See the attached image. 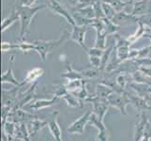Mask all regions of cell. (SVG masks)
Masks as SVG:
<instances>
[{
	"mask_svg": "<svg viewBox=\"0 0 151 141\" xmlns=\"http://www.w3.org/2000/svg\"><path fill=\"white\" fill-rule=\"evenodd\" d=\"M109 140V133L107 129L101 130L96 137V141H108Z\"/></svg>",
	"mask_w": 151,
	"mask_h": 141,
	"instance_id": "obj_43",
	"label": "cell"
},
{
	"mask_svg": "<svg viewBox=\"0 0 151 141\" xmlns=\"http://www.w3.org/2000/svg\"><path fill=\"white\" fill-rule=\"evenodd\" d=\"M65 65H66V69L67 72L62 74L61 76L66 78L68 80H75V79H84L81 74L80 71H75L73 68L71 67V65L70 64V62L66 60L65 61Z\"/></svg>",
	"mask_w": 151,
	"mask_h": 141,
	"instance_id": "obj_22",
	"label": "cell"
},
{
	"mask_svg": "<svg viewBox=\"0 0 151 141\" xmlns=\"http://www.w3.org/2000/svg\"><path fill=\"white\" fill-rule=\"evenodd\" d=\"M43 74H44V69H42V68H39V67L33 68L32 70H30L27 74V76L24 77V80L22 82L23 85L29 84V83L30 84H33V83L37 81L38 78L42 76Z\"/></svg>",
	"mask_w": 151,
	"mask_h": 141,
	"instance_id": "obj_18",
	"label": "cell"
},
{
	"mask_svg": "<svg viewBox=\"0 0 151 141\" xmlns=\"http://www.w3.org/2000/svg\"><path fill=\"white\" fill-rule=\"evenodd\" d=\"M63 99L68 103V106L70 107H82L83 106V102H81L79 99L76 98L73 94L70 92H68L66 95L63 97Z\"/></svg>",
	"mask_w": 151,
	"mask_h": 141,
	"instance_id": "obj_32",
	"label": "cell"
},
{
	"mask_svg": "<svg viewBox=\"0 0 151 141\" xmlns=\"http://www.w3.org/2000/svg\"><path fill=\"white\" fill-rule=\"evenodd\" d=\"M45 5H38L35 7H24L17 4L15 7V10L18 12L20 16V23H21V39L24 40L25 34L27 33L30 24L32 23L34 16L39 10L44 9Z\"/></svg>",
	"mask_w": 151,
	"mask_h": 141,
	"instance_id": "obj_2",
	"label": "cell"
},
{
	"mask_svg": "<svg viewBox=\"0 0 151 141\" xmlns=\"http://www.w3.org/2000/svg\"><path fill=\"white\" fill-rule=\"evenodd\" d=\"M54 141H57V140H54ZM61 141H63V140H61Z\"/></svg>",
	"mask_w": 151,
	"mask_h": 141,
	"instance_id": "obj_49",
	"label": "cell"
},
{
	"mask_svg": "<svg viewBox=\"0 0 151 141\" xmlns=\"http://www.w3.org/2000/svg\"><path fill=\"white\" fill-rule=\"evenodd\" d=\"M88 125H91L93 127H96L99 131H101V130H104V129H107L105 124H104L103 121L99 118L96 114H94L92 112L91 116L89 118V121H88Z\"/></svg>",
	"mask_w": 151,
	"mask_h": 141,
	"instance_id": "obj_34",
	"label": "cell"
},
{
	"mask_svg": "<svg viewBox=\"0 0 151 141\" xmlns=\"http://www.w3.org/2000/svg\"><path fill=\"white\" fill-rule=\"evenodd\" d=\"M101 4H102L101 1H99V2H97L93 5V9H94V12H95L96 19H102V18L105 17V14H104V12H103Z\"/></svg>",
	"mask_w": 151,
	"mask_h": 141,
	"instance_id": "obj_39",
	"label": "cell"
},
{
	"mask_svg": "<svg viewBox=\"0 0 151 141\" xmlns=\"http://www.w3.org/2000/svg\"><path fill=\"white\" fill-rule=\"evenodd\" d=\"M85 103H90L93 107V113L96 114L101 121H103L104 116H105V114L108 111V108L110 106L107 99H102L94 95L88 97Z\"/></svg>",
	"mask_w": 151,
	"mask_h": 141,
	"instance_id": "obj_5",
	"label": "cell"
},
{
	"mask_svg": "<svg viewBox=\"0 0 151 141\" xmlns=\"http://www.w3.org/2000/svg\"><path fill=\"white\" fill-rule=\"evenodd\" d=\"M20 20V16L18 12H16V10H13V12L10 13L9 16H7L6 18H4V20L2 21L1 23V31L2 32H5L10 25H12V24H14L16 21Z\"/></svg>",
	"mask_w": 151,
	"mask_h": 141,
	"instance_id": "obj_27",
	"label": "cell"
},
{
	"mask_svg": "<svg viewBox=\"0 0 151 141\" xmlns=\"http://www.w3.org/2000/svg\"><path fill=\"white\" fill-rule=\"evenodd\" d=\"M14 49H17V43H6V41H3L2 44H1L2 52H9V51H12Z\"/></svg>",
	"mask_w": 151,
	"mask_h": 141,
	"instance_id": "obj_44",
	"label": "cell"
},
{
	"mask_svg": "<svg viewBox=\"0 0 151 141\" xmlns=\"http://www.w3.org/2000/svg\"><path fill=\"white\" fill-rule=\"evenodd\" d=\"M116 38V54L119 61L123 62L129 60V52H131L132 43L128 40L127 38H122L119 35H114Z\"/></svg>",
	"mask_w": 151,
	"mask_h": 141,
	"instance_id": "obj_4",
	"label": "cell"
},
{
	"mask_svg": "<svg viewBox=\"0 0 151 141\" xmlns=\"http://www.w3.org/2000/svg\"><path fill=\"white\" fill-rule=\"evenodd\" d=\"M58 100L59 98L55 96H54L52 99H49V100H47V99H40V100H36L32 103H30L28 104V107L30 109H32V110L38 111V110H41L43 108L54 106V104H55L58 102Z\"/></svg>",
	"mask_w": 151,
	"mask_h": 141,
	"instance_id": "obj_16",
	"label": "cell"
},
{
	"mask_svg": "<svg viewBox=\"0 0 151 141\" xmlns=\"http://www.w3.org/2000/svg\"><path fill=\"white\" fill-rule=\"evenodd\" d=\"M114 47H116V44L114 43H112L109 47L103 51V54H102V56H101V67H100V70L101 72H104L106 69V67L109 63V61L111 59V56H112V54H113V51L114 49Z\"/></svg>",
	"mask_w": 151,
	"mask_h": 141,
	"instance_id": "obj_24",
	"label": "cell"
},
{
	"mask_svg": "<svg viewBox=\"0 0 151 141\" xmlns=\"http://www.w3.org/2000/svg\"><path fill=\"white\" fill-rule=\"evenodd\" d=\"M147 137L151 139V122L148 121L145 125V133H144V137Z\"/></svg>",
	"mask_w": 151,
	"mask_h": 141,
	"instance_id": "obj_45",
	"label": "cell"
},
{
	"mask_svg": "<svg viewBox=\"0 0 151 141\" xmlns=\"http://www.w3.org/2000/svg\"><path fill=\"white\" fill-rule=\"evenodd\" d=\"M129 99V103H131L132 106L138 110L139 112H145L147 110H151V106H149L148 101L145 100V98L140 97L138 95H132V94H128Z\"/></svg>",
	"mask_w": 151,
	"mask_h": 141,
	"instance_id": "obj_13",
	"label": "cell"
},
{
	"mask_svg": "<svg viewBox=\"0 0 151 141\" xmlns=\"http://www.w3.org/2000/svg\"><path fill=\"white\" fill-rule=\"evenodd\" d=\"M86 31H87L86 25H76L74 27H72L70 36V40H73L78 45H80L86 52H87V50H88V48L85 44V37H86Z\"/></svg>",
	"mask_w": 151,
	"mask_h": 141,
	"instance_id": "obj_10",
	"label": "cell"
},
{
	"mask_svg": "<svg viewBox=\"0 0 151 141\" xmlns=\"http://www.w3.org/2000/svg\"><path fill=\"white\" fill-rule=\"evenodd\" d=\"M29 137H30L29 130L27 126V124H25V122L17 123L14 138H17L23 141H30Z\"/></svg>",
	"mask_w": 151,
	"mask_h": 141,
	"instance_id": "obj_21",
	"label": "cell"
},
{
	"mask_svg": "<svg viewBox=\"0 0 151 141\" xmlns=\"http://www.w3.org/2000/svg\"><path fill=\"white\" fill-rule=\"evenodd\" d=\"M102 22L104 24V27H105V31H106V34L108 35H113L114 33H116L117 31L120 29V27L117 25H116L114 23H113V21L108 19L106 17H104L101 19Z\"/></svg>",
	"mask_w": 151,
	"mask_h": 141,
	"instance_id": "obj_30",
	"label": "cell"
},
{
	"mask_svg": "<svg viewBox=\"0 0 151 141\" xmlns=\"http://www.w3.org/2000/svg\"><path fill=\"white\" fill-rule=\"evenodd\" d=\"M16 125L17 123H15L13 121H7L3 124V129H4V134H7L9 138L12 140L14 139L15 137V131H16Z\"/></svg>",
	"mask_w": 151,
	"mask_h": 141,
	"instance_id": "obj_31",
	"label": "cell"
},
{
	"mask_svg": "<svg viewBox=\"0 0 151 141\" xmlns=\"http://www.w3.org/2000/svg\"><path fill=\"white\" fill-rule=\"evenodd\" d=\"M68 92H69V91H68V90L66 88L65 85H59L58 87H57L56 90L55 91L54 96L58 97V98H63Z\"/></svg>",
	"mask_w": 151,
	"mask_h": 141,
	"instance_id": "obj_40",
	"label": "cell"
},
{
	"mask_svg": "<svg viewBox=\"0 0 151 141\" xmlns=\"http://www.w3.org/2000/svg\"><path fill=\"white\" fill-rule=\"evenodd\" d=\"M112 21L113 23H114L121 27L123 25H126L129 23H137L138 17H135L131 13H128L126 12H116V14L114 15V17L113 18Z\"/></svg>",
	"mask_w": 151,
	"mask_h": 141,
	"instance_id": "obj_14",
	"label": "cell"
},
{
	"mask_svg": "<svg viewBox=\"0 0 151 141\" xmlns=\"http://www.w3.org/2000/svg\"><path fill=\"white\" fill-rule=\"evenodd\" d=\"M131 14L135 17H141L144 15L151 14V0H137V1H134Z\"/></svg>",
	"mask_w": 151,
	"mask_h": 141,
	"instance_id": "obj_11",
	"label": "cell"
},
{
	"mask_svg": "<svg viewBox=\"0 0 151 141\" xmlns=\"http://www.w3.org/2000/svg\"><path fill=\"white\" fill-rule=\"evenodd\" d=\"M99 1H101V0H80L78 6L74 9H82V8H86L88 6H93L95 3Z\"/></svg>",
	"mask_w": 151,
	"mask_h": 141,
	"instance_id": "obj_42",
	"label": "cell"
},
{
	"mask_svg": "<svg viewBox=\"0 0 151 141\" xmlns=\"http://www.w3.org/2000/svg\"><path fill=\"white\" fill-rule=\"evenodd\" d=\"M80 72H81L83 78H95L100 75V74L102 72H101L100 69H96V68L91 67L89 69L82 70V71H80Z\"/></svg>",
	"mask_w": 151,
	"mask_h": 141,
	"instance_id": "obj_35",
	"label": "cell"
},
{
	"mask_svg": "<svg viewBox=\"0 0 151 141\" xmlns=\"http://www.w3.org/2000/svg\"><path fill=\"white\" fill-rule=\"evenodd\" d=\"M48 128L50 130L52 135L54 137L55 140H57V141L62 140V131H61V128L59 126L58 122H57V114L55 117L52 118V119L48 122Z\"/></svg>",
	"mask_w": 151,
	"mask_h": 141,
	"instance_id": "obj_19",
	"label": "cell"
},
{
	"mask_svg": "<svg viewBox=\"0 0 151 141\" xmlns=\"http://www.w3.org/2000/svg\"><path fill=\"white\" fill-rule=\"evenodd\" d=\"M129 78H132V74H121L117 75V77L116 78V82L117 86L122 88V90H125L128 86H129Z\"/></svg>",
	"mask_w": 151,
	"mask_h": 141,
	"instance_id": "obj_33",
	"label": "cell"
},
{
	"mask_svg": "<svg viewBox=\"0 0 151 141\" xmlns=\"http://www.w3.org/2000/svg\"><path fill=\"white\" fill-rule=\"evenodd\" d=\"M71 12H75L80 16L86 18V19H95L96 15L93 6H88L86 8H82V9H74Z\"/></svg>",
	"mask_w": 151,
	"mask_h": 141,
	"instance_id": "obj_29",
	"label": "cell"
},
{
	"mask_svg": "<svg viewBox=\"0 0 151 141\" xmlns=\"http://www.w3.org/2000/svg\"><path fill=\"white\" fill-rule=\"evenodd\" d=\"M132 61L138 67H151L150 57H147V59H132Z\"/></svg>",
	"mask_w": 151,
	"mask_h": 141,
	"instance_id": "obj_41",
	"label": "cell"
},
{
	"mask_svg": "<svg viewBox=\"0 0 151 141\" xmlns=\"http://www.w3.org/2000/svg\"><path fill=\"white\" fill-rule=\"evenodd\" d=\"M103 51L104 50L95 48V47H93V48H88L86 54L88 55V59H89V63H90L91 67L96 68V69H100Z\"/></svg>",
	"mask_w": 151,
	"mask_h": 141,
	"instance_id": "obj_17",
	"label": "cell"
},
{
	"mask_svg": "<svg viewBox=\"0 0 151 141\" xmlns=\"http://www.w3.org/2000/svg\"><path fill=\"white\" fill-rule=\"evenodd\" d=\"M70 33L67 29H65L63 32H62L60 37L56 40H33L32 43L35 46V51L40 55L41 60L45 62L46 59H47V56L51 52L63 45L65 41L70 39Z\"/></svg>",
	"mask_w": 151,
	"mask_h": 141,
	"instance_id": "obj_1",
	"label": "cell"
},
{
	"mask_svg": "<svg viewBox=\"0 0 151 141\" xmlns=\"http://www.w3.org/2000/svg\"><path fill=\"white\" fill-rule=\"evenodd\" d=\"M48 7L54 13L64 17L67 22L70 25H72V27L76 25V22H75L74 18L72 17L71 13L63 6V5H61L58 1H56V0H49Z\"/></svg>",
	"mask_w": 151,
	"mask_h": 141,
	"instance_id": "obj_9",
	"label": "cell"
},
{
	"mask_svg": "<svg viewBox=\"0 0 151 141\" xmlns=\"http://www.w3.org/2000/svg\"><path fill=\"white\" fill-rule=\"evenodd\" d=\"M92 27L96 29L97 36H96V40H95V48H99L101 50H105L106 47V38L107 34L105 31V27L102 22L101 19H95L94 23L91 25Z\"/></svg>",
	"mask_w": 151,
	"mask_h": 141,
	"instance_id": "obj_6",
	"label": "cell"
},
{
	"mask_svg": "<svg viewBox=\"0 0 151 141\" xmlns=\"http://www.w3.org/2000/svg\"><path fill=\"white\" fill-rule=\"evenodd\" d=\"M73 95L76 97V98H78L79 100L81 101V102H83V103H85V101L86 100V99L89 97L90 95H89V93H88V91H87V88H86V84L80 90H78V91H76V92H73L72 93Z\"/></svg>",
	"mask_w": 151,
	"mask_h": 141,
	"instance_id": "obj_38",
	"label": "cell"
},
{
	"mask_svg": "<svg viewBox=\"0 0 151 141\" xmlns=\"http://www.w3.org/2000/svg\"><path fill=\"white\" fill-rule=\"evenodd\" d=\"M1 82L3 83V84H4V83H9V84H12V85H13L15 87H22V86H24L23 83H20L16 79V78L14 77V74H13V72H12V68L8 69L1 75Z\"/></svg>",
	"mask_w": 151,
	"mask_h": 141,
	"instance_id": "obj_25",
	"label": "cell"
},
{
	"mask_svg": "<svg viewBox=\"0 0 151 141\" xmlns=\"http://www.w3.org/2000/svg\"><path fill=\"white\" fill-rule=\"evenodd\" d=\"M46 125H48V122L42 121V119H40V118L34 119H32V121H30V122H29L30 128L28 129L30 135L36 134L39 131H40L41 129L44 128Z\"/></svg>",
	"mask_w": 151,
	"mask_h": 141,
	"instance_id": "obj_26",
	"label": "cell"
},
{
	"mask_svg": "<svg viewBox=\"0 0 151 141\" xmlns=\"http://www.w3.org/2000/svg\"><path fill=\"white\" fill-rule=\"evenodd\" d=\"M37 87L38 83L35 82L33 84H31V87L27 90H25L22 94H19L12 109H22L27 103H30V102L36 97V88H37Z\"/></svg>",
	"mask_w": 151,
	"mask_h": 141,
	"instance_id": "obj_8",
	"label": "cell"
},
{
	"mask_svg": "<svg viewBox=\"0 0 151 141\" xmlns=\"http://www.w3.org/2000/svg\"><path fill=\"white\" fill-rule=\"evenodd\" d=\"M36 2V0H18V3L21 6L24 7H32V5Z\"/></svg>",
	"mask_w": 151,
	"mask_h": 141,
	"instance_id": "obj_46",
	"label": "cell"
},
{
	"mask_svg": "<svg viewBox=\"0 0 151 141\" xmlns=\"http://www.w3.org/2000/svg\"><path fill=\"white\" fill-rule=\"evenodd\" d=\"M17 49L22 51L23 53H28L31 51H35V46L33 43H28V41H21V43H17Z\"/></svg>",
	"mask_w": 151,
	"mask_h": 141,
	"instance_id": "obj_36",
	"label": "cell"
},
{
	"mask_svg": "<svg viewBox=\"0 0 151 141\" xmlns=\"http://www.w3.org/2000/svg\"><path fill=\"white\" fill-rule=\"evenodd\" d=\"M101 5H102L103 12H104V14H105V17L108 18V19H110V20H113V18L114 17V15L116 14V9H114L110 4L102 2Z\"/></svg>",
	"mask_w": 151,
	"mask_h": 141,
	"instance_id": "obj_37",
	"label": "cell"
},
{
	"mask_svg": "<svg viewBox=\"0 0 151 141\" xmlns=\"http://www.w3.org/2000/svg\"><path fill=\"white\" fill-rule=\"evenodd\" d=\"M128 94L129 93L127 91L123 93L114 92L107 98V101L110 106L118 109L123 115H127V106L131 104Z\"/></svg>",
	"mask_w": 151,
	"mask_h": 141,
	"instance_id": "obj_3",
	"label": "cell"
},
{
	"mask_svg": "<svg viewBox=\"0 0 151 141\" xmlns=\"http://www.w3.org/2000/svg\"><path fill=\"white\" fill-rule=\"evenodd\" d=\"M68 3H69V5H70L71 7L73 8H76L78 6V4H79L80 0H67Z\"/></svg>",
	"mask_w": 151,
	"mask_h": 141,
	"instance_id": "obj_48",
	"label": "cell"
},
{
	"mask_svg": "<svg viewBox=\"0 0 151 141\" xmlns=\"http://www.w3.org/2000/svg\"><path fill=\"white\" fill-rule=\"evenodd\" d=\"M86 81H85L84 79H75V80H68V83L65 85L66 88L68 90V91L70 93L76 92L78 90H80L81 88L84 87L86 84Z\"/></svg>",
	"mask_w": 151,
	"mask_h": 141,
	"instance_id": "obj_28",
	"label": "cell"
},
{
	"mask_svg": "<svg viewBox=\"0 0 151 141\" xmlns=\"http://www.w3.org/2000/svg\"><path fill=\"white\" fill-rule=\"evenodd\" d=\"M148 121H149L148 117L145 114V112H140L138 116V121H136L134 126V134H133L134 141H140L143 138L145 125H147Z\"/></svg>",
	"mask_w": 151,
	"mask_h": 141,
	"instance_id": "obj_12",
	"label": "cell"
},
{
	"mask_svg": "<svg viewBox=\"0 0 151 141\" xmlns=\"http://www.w3.org/2000/svg\"><path fill=\"white\" fill-rule=\"evenodd\" d=\"M139 71L142 72L145 75L151 78V67H139Z\"/></svg>",
	"mask_w": 151,
	"mask_h": 141,
	"instance_id": "obj_47",
	"label": "cell"
},
{
	"mask_svg": "<svg viewBox=\"0 0 151 141\" xmlns=\"http://www.w3.org/2000/svg\"><path fill=\"white\" fill-rule=\"evenodd\" d=\"M114 92V91L112 87H110L105 84H102V83L98 84L95 88V95L102 99H107Z\"/></svg>",
	"mask_w": 151,
	"mask_h": 141,
	"instance_id": "obj_23",
	"label": "cell"
},
{
	"mask_svg": "<svg viewBox=\"0 0 151 141\" xmlns=\"http://www.w3.org/2000/svg\"><path fill=\"white\" fill-rule=\"evenodd\" d=\"M92 112L87 111L85 114H83L82 116L77 119L76 121L72 122L67 129V132L70 134H83L85 132V128L86 125H88V121H89V118L91 116Z\"/></svg>",
	"mask_w": 151,
	"mask_h": 141,
	"instance_id": "obj_7",
	"label": "cell"
},
{
	"mask_svg": "<svg viewBox=\"0 0 151 141\" xmlns=\"http://www.w3.org/2000/svg\"><path fill=\"white\" fill-rule=\"evenodd\" d=\"M101 2L110 4L111 6L116 9V12H126L128 13H131L132 10L129 9V7L131 8L133 7L134 0H129V1H127V2H124L122 0H101Z\"/></svg>",
	"mask_w": 151,
	"mask_h": 141,
	"instance_id": "obj_15",
	"label": "cell"
},
{
	"mask_svg": "<svg viewBox=\"0 0 151 141\" xmlns=\"http://www.w3.org/2000/svg\"><path fill=\"white\" fill-rule=\"evenodd\" d=\"M137 24H138V28H137V30L135 31V33L134 34H132V35H129V37L127 38L128 39V40L132 44V43H134L135 41H137L140 38H142V37H144V36L147 34L148 31L150 30L147 25H144L142 22H140L139 21V19H138V22H137Z\"/></svg>",
	"mask_w": 151,
	"mask_h": 141,
	"instance_id": "obj_20",
	"label": "cell"
}]
</instances>
